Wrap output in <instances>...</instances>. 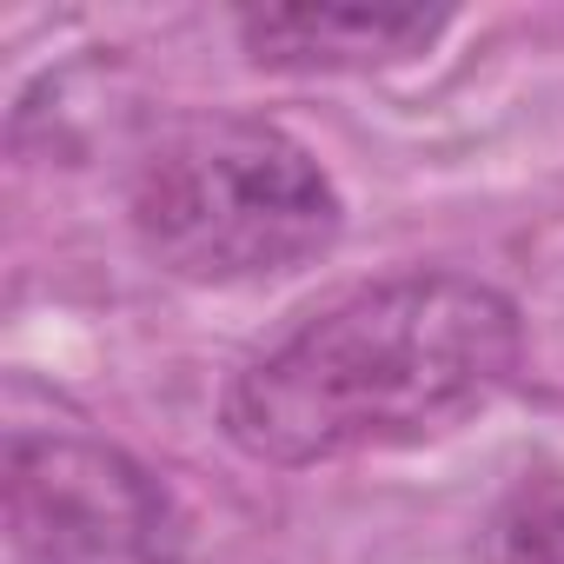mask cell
I'll return each instance as SVG.
<instances>
[{"label":"cell","instance_id":"obj_1","mask_svg":"<svg viewBox=\"0 0 564 564\" xmlns=\"http://www.w3.org/2000/svg\"><path fill=\"white\" fill-rule=\"evenodd\" d=\"M524 359V313L478 272H392L306 313L219 392V432L252 465L313 471L425 445L485 412Z\"/></svg>","mask_w":564,"mask_h":564},{"label":"cell","instance_id":"obj_2","mask_svg":"<svg viewBox=\"0 0 564 564\" xmlns=\"http://www.w3.org/2000/svg\"><path fill=\"white\" fill-rule=\"evenodd\" d=\"M140 252L186 286H265L319 265L346 232V199L319 153L252 113L173 127L127 186Z\"/></svg>","mask_w":564,"mask_h":564},{"label":"cell","instance_id":"obj_3","mask_svg":"<svg viewBox=\"0 0 564 564\" xmlns=\"http://www.w3.org/2000/svg\"><path fill=\"white\" fill-rule=\"evenodd\" d=\"M14 564H186L180 498L87 432H14L0 458Z\"/></svg>","mask_w":564,"mask_h":564},{"label":"cell","instance_id":"obj_4","mask_svg":"<svg viewBox=\"0 0 564 564\" xmlns=\"http://www.w3.org/2000/svg\"><path fill=\"white\" fill-rule=\"evenodd\" d=\"M445 8H359V0H326V8H246L232 14V34L252 67L265 74H379L432 54L445 41Z\"/></svg>","mask_w":564,"mask_h":564},{"label":"cell","instance_id":"obj_5","mask_svg":"<svg viewBox=\"0 0 564 564\" xmlns=\"http://www.w3.org/2000/svg\"><path fill=\"white\" fill-rule=\"evenodd\" d=\"M491 564H564V491H524L491 524Z\"/></svg>","mask_w":564,"mask_h":564}]
</instances>
